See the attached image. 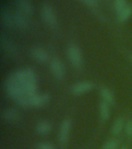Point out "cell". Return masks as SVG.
Returning <instances> with one entry per match:
<instances>
[{"label": "cell", "instance_id": "cell-19", "mask_svg": "<svg viewBox=\"0 0 132 149\" xmlns=\"http://www.w3.org/2000/svg\"><path fill=\"white\" fill-rule=\"evenodd\" d=\"M127 1L126 0H114L113 2V8L117 13L120 12L123 9L127 6Z\"/></svg>", "mask_w": 132, "mask_h": 149}, {"label": "cell", "instance_id": "cell-23", "mask_svg": "<svg viewBox=\"0 0 132 149\" xmlns=\"http://www.w3.org/2000/svg\"><path fill=\"white\" fill-rule=\"evenodd\" d=\"M80 1L90 7H94L97 6V0H80Z\"/></svg>", "mask_w": 132, "mask_h": 149}, {"label": "cell", "instance_id": "cell-7", "mask_svg": "<svg viewBox=\"0 0 132 149\" xmlns=\"http://www.w3.org/2000/svg\"><path fill=\"white\" fill-rule=\"evenodd\" d=\"M94 86V83L90 81H80L72 87L71 92L74 95H83L92 90Z\"/></svg>", "mask_w": 132, "mask_h": 149}, {"label": "cell", "instance_id": "cell-1", "mask_svg": "<svg viewBox=\"0 0 132 149\" xmlns=\"http://www.w3.org/2000/svg\"><path fill=\"white\" fill-rule=\"evenodd\" d=\"M7 93L17 103L29 100L36 93V77L31 68H24L14 72L6 81Z\"/></svg>", "mask_w": 132, "mask_h": 149}, {"label": "cell", "instance_id": "cell-2", "mask_svg": "<svg viewBox=\"0 0 132 149\" xmlns=\"http://www.w3.org/2000/svg\"><path fill=\"white\" fill-rule=\"evenodd\" d=\"M41 16L44 22L50 27H56L57 25L56 14L53 7L48 3H45L42 6Z\"/></svg>", "mask_w": 132, "mask_h": 149}, {"label": "cell", "instance_id": "cell-12", "mask_svg": "<svg viewBox=\"0 0 132 149\" xmlns=\"http://www.w3.org/2000/svg\"><path fill=\"white\" fill-rule=\"evenodd\" d=\"M36 132L40 135H46L50 134L52 130V126L50 123L46 120H41L38 122L36 126Z\"/></svg>", "mask_w": 132, "mask_h": 149}, {"label": "cell", "instance_id": "cell-15", "mask_svg": "<svg viewBox=\"0 0 132 149\" xmlns=\"http://www.w3.org/2000/svg\"><path fill=\"white\" fill-rule=\"evenodd\" d=\"M100 95L104 101L108 104H113L114 102V95L113 92L107 87H103L100 88Z\"/></svg>", "mask_w": 132, "mask_h": 149}, {"label": "cell", "instance_id": "cell-14", "mask_svg": "<svg viewBox=\"0 0 132 149\" xmlns=\"http://www.w3.org/2000/svg\"><path fill=\"white\" fill-rule=\"evenodd\" d=\"M2 117L9 122H15L19 120V113L15 109H7L3 112Z\"/></svg>", "mask_w": 132, "mask_h": 149}, {"label": "cell", "instance_id": "cell-5", "mask_svg": "<svg viewBox=\"0 0 132 149\" xmlns=\"http://www.w3.org/2000/svg\"><path fill=\"white\" fill-rule=\"evenodd\" d=\"M50 71L53 76L58 80H61L64 78L65 68L60 59L57 58H53L50 61Z\"/></svg>", "mask_w": 132, "mask_h": 149}, {"label": "cell", "instance_id": "cell-11", "mask_svg": "<svg viewBox=\"0 0 132 149\" xmlns=\"http://www.w3.org/2000/svg\"><path fill=\"white\" fill-rule=\"evenodd\" d=\"M1 22L3 25L7 28H13L14 26L13 21V13H12L7 9H2L1 10Z\"/></svg>", "mask_w": 132, "mask_h": 149}, {"label": "cell", "instance_id": "cell-18", "mask_svg": "<svg viewBox=\"0 0 132 149\" xmlns=\"http://www.w3.org/2000/svg\"><path fill=\"white\" fill-rule=\"evenodd\" d=\"M1 43H2V47L4 48V50H6V51H7L8 53L11 54L12 55L16 54V47L10 40H9L7 38H5V37H2V39H1Z\"/></svg>", "mask_w": 132, "mask_h": 149}, {"label": "cell", "instance_id": "cell-17", "mask_svg": "<svg viewBox=\"0 0 132 149\" xmlns=\"http://www.w3.org/2000/svg\"><path fill=\"white\" fill-rule=\"evenodd\" d=\"M124 127V121L122 118H118L113 123L112 128H111V132L113 135H119L122 132L123 129Z\"/></svg>", "mask_w": 132, "mask_h": 149}, {"label": "cell", "instance_id": "cell-22", "mask_svg": "<svg viewBox=\"0 0 132 149\" xmlns=\"http://www.w3.org/2000/svg\"><path fill=\"white\" fill-rule=\"evenodd\" d=\"M125 133L128 137H132V120H130L125 125Z\"/></svg>", "mask_w": 132, "mask_h": 149}, {"label": "cell", "instance_id": "cell-9", "mask_svg": "<svg viewBox=\"0 0 132 149\" xmlns=\"http://www.w3.org/2000/svg\"><path fill=\"white\" fill-rule=\"evenodd\" d=\"M31 55L35 61L39 63H45L49 60L48 53L40 47H34L31 50Z\"/></svg>", "mask_w": 132, "mask_h": 149}, {"label": "cell", "instance_id": "cell-21", "mask_svg": "<svg viewBox=\"0 0 132 149\" xmlns=\"http://www.w3.org/2000/svg\"><path fill=\"white\" fill-rule=\"evenodd\" d=\"M36 149H55L52 144L49 142H40L36 145Z\"/></svg>", "mask_w": 132, "mask_h": 149}, {"label": "cell", "instance_id": "cell-24", "mask_svg": "<svg viewBox=\"0 0 132 149\" xmlns=\"http://www.w3.org/2000/svg\"><path fill=\"white\" fill-rule=\"evenodd\" d=\"M120 149H128L127 148V147H125V146H124V147H122V148H120Z\"/></svg>", "mask_w": 132, "mask_h": 149}, {"label": "cell", "instance_id": "cell-16", "mask_svg": "<svg viewBox=\"0 0 132 149\" xmlns=\"http://www.w3.org/2000/svg\"><path fill=\"white\" fill-rule=\"evenodd\" d=\"M132 14V7L129 5H127L124 9H123L120 12L118 13V19L120 23H124L127 21L128 19L131 16Z\"/></svg>", "mask_w": 132, "mask_h": 149}, {"label": "cell", "instance_id": "cell-25", "mask_svg": "<svg viewBox=\"0 0 132 149\" xmlns=\"http://www.w3.org/2000/svg\"><path fill=\"white\" fill-rule=\"evenodd\" d=\"M131 61H132V56H131Z\"/></svg>", "mask_w": 132, "mask_h": 149}, {"label": "cell", "instance_id": "cell-4", "mask_svg": "<svg viewBox=\"0 0 132 149\" xmlns=\"http://www.w3.org/2000/svg\"><path fill=\"white\" fill-rule=\"evenodd\" d=\"M72 127V120L70 118H65L62 121L60 124V131H59V140H60V144H67V141L69 139V133L71 130Z\"/></svg>", "mask_w": 132, "mask_h": 149}, {"label": "cell", "instance_id": "cell-3", "mask_svg": "<svg viewBox=\"0 0 132 149\" xmlns=\"http://www.w3.org/2000/svg\"><path fill=\"white\" fill-rule=\"evenodd\" d=\"M67 55L72 65L76 68H80L83 65V56L78 47L72 44L68 47Z\"/></svg>", "mask_w": 132, "mask_h": 149}, {"label": "cell", "instance_id": "cell-6", "mask_svg": "<svg viewBox=\"0 0 132 149\" xmlns=\"http://www.w3.org/2000/svg\"><path fill=\"white\" fill-rule=\"evenodd\" d=\"M50 95L49 93H36L34 95H31L29 98V107H42L46 105L50 101Z\"/></svg>", "mask_w": 132, "mask_h": 149}, {"label": "cell", "instance_id": "cell-13", "mask_svg": "<svg viewBox=\"0 0 132 149\" xmlns=\"http://www.w3.org/2000/svg\"><path fill=\"white\" fill-rule=\"evenodd\" d=\"M107 102H106L104 100H102L101 102H100L99 106V110H100V119L103 121L108 120L110 118V115H111V112H110V107Z\"/></svg>", "mask_w": 132, "mask_h": 149}, {"label": "cell", "instance_id": "cell-10", "mask_svg": "<svg viewBox=\"0 0 132 149\" xmlns=\"http://www.w3.org/2000/svg\"><path fill=\"white\" fill-rule=\"evenodd\" d=\"M13 21L15 27L20 30L25 29L28 25L27 16L18 10L13 13Z\"/></svg>", "mask_w": 132, "mask_h": 149}, {"label": "cell", "instance_id": "cell-20", "mask_svg": "<svg viewBox=\"0 0 132 149\" xmlns=\"http://www.w3.org/2000/svg\"><path fill=\"white\" fill-rule=\"evenodd\" d=\"M118 141L117 140L111 139L109 140L104 144L102 149H118Z\"/></svg>", "mask_w": 132, "mask_h": 149}, {"label": "cell", "instance_id": "cell-8", "mask_svg": "<svg viewBox=\"0 0 132 149\" xmlns=\"http://www.w3.org/2000/svg\"><path fill=\"white\" fill-rule=\"evenodd\" d=\"M16 6L20 13L26 16H31L33 13V6L30 0H16Z\"/></svg>", "mask_w": 132, "mask_h": 149}]
</instances>
